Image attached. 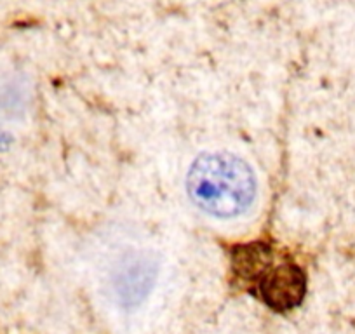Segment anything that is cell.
<instances>
[{
    "mask_svg": "<svg viewBox=\"0 0 355 334\" xmlns=\"http://www.w3.org/2000/svg\"><path fill=\"white\" fill-rule=\"evenodd\" d=\"M272 261L274 251L261 242L239 245L232 253V268L241 281L259 282L263 275L270 270Z\"/></svg>",
    "mask_w": 355,
    "mask_h": 334,
    "instance_id": "277c9868",
    "label": "cell"
},
{
    "mask_svg": "<svg viewBox=\"0 0 355 334\" xmlns=\"http://www.w3.org/2000/svg\"><path fill=\"white\" fill-rule=\"evenodd\" d=\"M187 193L216 220H234L252 207L258 182L251 164L232 152H204L190 164Z\"/></svg>",
    "mask_w": 355,
    "mask_h": 334,
    "instance_id": "6da1fadb",
    "label": "cell"
},
{
    "mask_svg": "<svg viewBox=\"0 0 355 334\" xmlns=\"http://www.w3.org/2000/svg\"><path fill=\"white\" fill-rule=\"evenodd\" d=\"M261 299L277 312H288L295 308L305 298L306 281L302 268L289 261L268 270L258 282Z\"/></svg>",
    "mask_w": 355,
    "mask_h": 334,
    "instance_id": "7a4b0ae2",
    "label": "cell"
},
{
    "mask_svg": "<svg viewBox=\"0 0 355 334\" xmlns=\"http://www.w3.org/2000/svg\"><path fill=\"white\" fill-rule=\"evenodd\" d=\"M155 272L148 261H131L115 277V292L125 305H138L148 295Z\"/></svg>",
    "mask_w": 355,
    "mask_h": 334,
    "instance_id": "3957f363",
    "label": "cell"
}]
</instances>
